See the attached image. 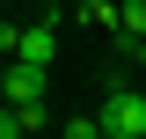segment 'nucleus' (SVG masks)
Segmentation results:
<instances>
[{"instance_id": "7", "label": "nucleus", "mask_w": 146, "mask_h": 139, "mask_svg": "<svg viewBox=\"0 0 146 139\" xmlns=\"http://www.w3.org/2000/svg\"><path fill=\"white\" fill-rule=\"evenodd\" d=\"M131 59H139V66H146V44H139V51H131Z\"/></svg>"}, {"instance_id": "6", "label": "nucleus", "mask_w": 146, "mask_h": 139, "mask_svg": "<svg viewBox=\"0 0 146 139\" xmlns=\"http://www.w3.org/2000/svg\"><path fill=\"white\" fill-rule=\"evenodd\" d=\"M66 139H110L102 117H66Z\"/></svg>"}, {"instance_id": "5", "label": "nucleus", "mask_w": 146, "mask_h": 139, "mask_svg": "<svg viewBox=\"0 0 146 139\" xmlns=\"http://www.w3.org/2000/svg\"><path fill=\"white\" fill-rule=\"evenodd\" d=\"M80 22L88 29H117L124 22V0H80Z\"/></svg>"}, {"instance_id": "4", "label": "nucleus", "mask_w": 146, "mask_h": 139, "mask_svg": "<svg viewBox=\"0 0 146 139\" xmlns=\"http://www.w3.org/2000/svg\"><path fill=\"white\" fill-rule=\"evenodd\" d=\"M117 44H124V51H139V44H146V0H124V22H117Z\"/></svg>"}, {"instance_id": "2", "label": "nucleus", "mask_w": 146, "mask_h": 139, "mask_svg": "<svg viewBox=\"0 0 146 139\" xmlns=\"http://www.w3.org/2000/svg\"><path fill=\"white\" fill-rule=\"evenodd\" d=\"M95 117H102V132H110V139H146V95H131L124 81H110Z\"/></svg>"}, {"instance_id": "3", "label": "nucleus", "mask_w": 146, "mask_h": 139, "mask_svg": "<svg viewBox=\"0 0 146 139\" xmlns=\"http://www.w3.org/2000/svg\"><path fill=\"white\" fill-rule=\"evenodd\" d=\"M44 88H51V66H29V59H7V81H0V95L15 110H36L44 103Z\"/></svg>"}, {"instance_id": "1", "label": "nucleus", "mask_w": 146, "mask_h": 139, "mask_svg": "<svg viewBox=\"0 0 146 139\" xmlns=\"http://www.w3.org/2000/svg\"><path fill=\"white\" fill-rule=\"evenodd\" d=\"M0 51H7V59H29V66H51V59H58V7H44L29 29L7 22V29H0Z\"/></svg>"}]
</instances>
